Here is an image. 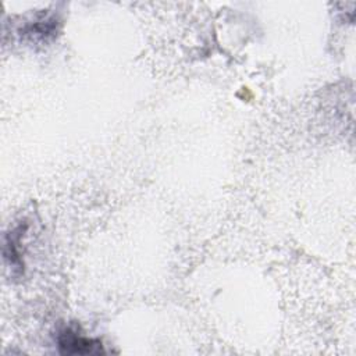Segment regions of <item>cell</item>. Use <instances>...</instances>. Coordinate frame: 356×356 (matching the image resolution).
Returning a JSON list of instances; mask_svg holds the SVG:
<instances>
[{
	"label": "cell",
	"mask_w": 356,
	"mask_h": 356,
	"mask_svg": "<svg viewBox=\"0 0 356 356\" xmlns=\"http://www.w3.org/2000/svg\"><path fill=\"white\" fill-rule=\"evenodd\" d=\"M58 349L61 353L67 355H86V353H103L102 342L89 339L79 335V332L65 328L58 334L57 338Z\"/></svg>",
	"instance_id": "cell-1"
}]
</instances>
